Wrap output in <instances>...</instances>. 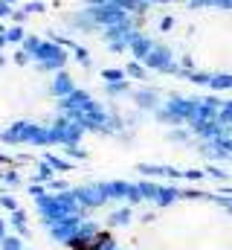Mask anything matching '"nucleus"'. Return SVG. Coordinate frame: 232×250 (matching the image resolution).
I'll return each instance as SVG.
<instances>
[{"instance_id": "1", "label": "nucleus", "mask_w": 232, "mask_h": 250, "mask_svg": "<svg viewBox=\"0 0 232 250\" xmlns=\"http://www.w3.org/2000/svg\"><path fill=\"white\" fill-rule=\"evenodd\" d=\"M58 250H232V187L169 175H93L29 195Z\"/></svg>"}, {"instance_id": "2", "label": "nucleus", "mask_w": 232, "mask_h": 250, "mask_svg": "<svg viewBox=\"0 0 232 250\" xmlns=\"http://www.w3.org/2000/svg\"><path fill=\"white\" fill-rule=\"evenodd\" d=\"M128 120L99 93L73 47L20 21H0V146L18 151L90 154L122 140Z\"/></svg>"}, {"instance_id": "3", "label": "nucleus", "mask_w": 232, "mask_h": 250, "mask_svg": "<svg viewBox=\"0 0 232 250\" xmlns=\"http://www.w3.org/2000/svg\"><path fill=\"white\" fill-rule=\"evenodd\" d=\"M70 23L142 79L232 96V0H76Z\"/></svg>"}, {"instance_id": "4", "label": "nucleus", "mask_w": 232, "mask_h": 250, "mask_svg": "<svg viewBox=\"0 0 232 250\" xmlns=\"http://www.w3.org/2000/svg\"><path fill=\"white\" fill-rule=\"evenodd\" d=\"M0 250H35L32 242L18 230V224L0 209Z\"/></svg>"}]
</instances>
